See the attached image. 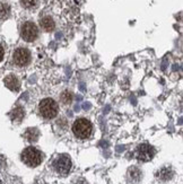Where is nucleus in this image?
<instances>
[{
	"label": "nucleus",
	"instance_id": "1a4fd4ad",
	"mask_svg": "<svg viewBox=\"0 0 183 184\" xmlns=\"http://www.w3.org/2000/svg\"><path fill=\"white\" fill-rule=\"evenodd\" d=\"M40 25L41 27L46 32H51L54 29V22L51 17H44L42 18L41 22H40Z\"/></svg>",
	"mask_w": 183,
	"mask_h": 184
},
{
	"label": "nucleus",
	"instance_id": "dca6fc26",
	"mask_svg": "<svg viewBox=\"0 0 183 184\" xmlns=\"http://www.w3.org/2000/svg\"><path fill=\"white\" fill-rule=\"evenodd\" d=\"M73 97H71V94L68 93V92H63L62 93V96H61V101H62L63 104H69L70 102H71Z\"/></svg>",
	"mask_w": 183,
	"mask_h": 184
},
{
	"label": "nucleus",
	"instance_id": "f8f14e48",
	"mask_svg": "<svg viewBox=\"0 0 183 184\" xmlns=\"http://www.w3.org/2000/svg\"><path fill=\"white\" fill-rule=\"evenodd\" d=\"M157 176H158V178L161 181H169L173 176V172L171 170H169V168H163L157 174Z\"/></svg>",
	"mask_w": 183,
	"mask_h": 184
},
{
	"label": "nucleus",
	"instance_id": "f03ea898",
	"mask_svg": "<svg viewBox=\"0 0 183 184\" xmlns=\"http://www.w3.org/2000/svg\"><path fill=\"white\" fill-rule=\"evenodd\" d=\"M22 159L27 166L36 167L42 162V155L36 148L34 147H28L22 154Z\"/></svg>",
	"mask_w": 183,
	"mask_h": 184
},
{
	"label": "nucleus",
	"instance_id": "423d86ee",
	"mask_svg": "<svg viewBox=\"0 0 183 184\" xmlns=\"http://www.w3.org/2000/svg\"><path fill=\"white\" fill-rule=\"evenodd\" d=\"M54 167L58 173L63 174V175L68 174L71 168V160H70L69 156H67V155L59 156L54 162Z\"/></svg>",
	"mask_w": 183,
	"mask_h": 184
},
{
	"label": "nucleus",
	"instance_id": "2eb2a0df",
	"mask_svg": "<svg viewBox=\"0 0 183 184\" xmlns=\"http://www.w3.org/2000/svg\"><path fill=\"white\" fill-rule=\"evenodd\" d=\"M38 0H22V5L25 8H33L36 6Z\"/></svg>",
	"mask_w": 183,
	"mask_h": 184
},
{
	"label": "nucleus",
	"instance_id": "f257e3e1",
	"mask_svg": "<svg viewBox=\"0 0 183 184\" xmlns=\"http://www.w3.org/2000/svg\"><path fill=\"white\" fill-rule=\"evenodd\" d=\"M93 130L92 123L86 119H78L75 121L73 125V131L77 138L79 139H86L90 135Z\"/></svg>",
	"mask_w": 183,
	"mask_h": 184
},
{
	"label": "nucleus",
	"instance_id": "20e7f679",
	"mask_svg": "<svg viewBox=\"0 0 183 184\" xmlns=\"http://www.w3.org/2000/svg\"><path fill=\"white\" fill-rule=\"evenodd\" d=\"M38 35V29L36 27V25L32 22H27L23 25L22 27V37L24 38L25 41L27 42H33L36 40Z\"/></svg>",
	"mask_w": 183,
	"mask_h": 184
},
{
	"label": "nucleus",
	"instance_id": "6e6552de",
	"mask_svg": "<svg viewBox=\"0 0 183 184\" xmlns=\"http://www.w3.org/2000/svg\"><path fill=\"white\" fill-rule=\"evenodd\" d=\"M5 85L7 88H9L13 92H18L19 90V87H21V84H19V80L17 79V77H15L14 75H9L5 78Z\"/></svg>",
	"mask_w": 183,
	"mask_h": 184
},
{
	"label": "nucleus",
	"instance_id": "7ed1b4c3",
	"mask_svg": "<svg viewBox=\"0 0 183 184\" xmlns=\"http://www.w3.org/2000/svg\"><path fill=\"white\" fill-rule=\"evenodd\" d=\"M58 104L51 98H45L40 103V113L45 119H53L58 114Z\"/></svg>",
	"mask_w": 183,
	"mask_h": 184
},
{
	"label": "nucleus",
	"instance_id": "f3484780",
	"mask_svg": "<svg viewBox=\"0 0 183 184\" xmlns=\"http://www.w3.org/2000/svg\"><path fill=\"white\" fill-rule=\"evenodd\" d=\"M2 58H4V49H2V46L0 45V61L2 60Z\"/></svg>",
	"mask_w": 183,
	"mask_h": 184
},
{
	"label": "nucleus",
	"instance_id": "4468645a",
	"mask_svg": "<svg viewBox=\"0 0 183 184\" xmlns=\"http://www.w3.org/2000/svg\"><path fill=\"white\" fill-rule=\"evenodd\" d=\"M10 13V7L7 4H2L0 2V19L8 17V15Z\"/></svg>",
	"mask_w": 183,
	"mask_h": 184
},
{
	"label": "nucleus",
	"instance_id": "6ab92c4d",
	"mask_svg": "<svg viewBox=\"0 0 183 184\" xmlns=\"http://www.w3.org/2000/svg\"><path fill=\"white\" fill-rule=\"evenodd\" d=\"M0 183H1V181H0Z\"/></svg>",
	"mask_w": 183,
	"mask_h": 184
},
{
	"label": "nucleus",
	"instance_id": "a211bd4d",
	"mask_svg": "<svg viewBox=\"0 0 183 184\" xmlns=\"http://www.w3.org/2000/svg\"><path fill=\"white\" fill-rule=\"evenodd\" d=\"M4 163H5L4 157H1V156H0V167H1V166H2V165H4Z\"/></svg>",
	"mask_w": 183,
	"mask_h": 184
},
{
	"label": "nucleus",
	"instance_id": "39448f33",
	"mask_svg": "<svg viewBox=\"0 0 183 184\" xmlns=\"http://www.w3.org/2000/svg\"><path fill=\"white\" fill-rule=\"evenodd\" d=\"M154 154H155L154 148L147 143L140 145L136 150V157L140 162H149L154 157Z\"/></svg>",
	"mask_w": 183,
	"mask_h": 184
},
{
	"label": "nucleus",
	"instance_id": "9b49d317",
	"mask_svg": "<svg viewBox=\"0 0 183 184\" xmlns=\"http://www.w3.org/2000/svg\"><path fill=\"white\" fill-rule=\"evenodd\" d=\"M129 175H130L131 182H133V183H138L140 177H141V173H140V170L137 167H131L129 170Z\"/></svg>",
	"mask_w": 183,
	"mask_h": 184
},
{
	"label": "nucleus",
	"instance_id": "0eeeda50",
	"mask_svg": "<svg viewBox=\"0 0 183 184\" xmlns=\"http://www.w3.org/2000/svg\"><path fill=\"white\" fill-rule=\"evenodd\" d=\"M31 60V53L27 49L24 48H19L15 51L14 53V61L17 66H26Z\"/></svg>",
	"mask_w": 183,
	"mask_h": 184
},
{
	"label": "nucleus",
	"instance_id": "ddd939ff",
	"mask_svg": "<svg viewBox=\"0 0 183 184\" xmlns=\"http://www.w3.org/2000/svg\"><path fill=\"white\" fill-rule=\"evenodd\" d=\"M10 116L14 121H21L22 119H23V116H24V111H23V108H15L14 111L11 112Z\"/></svg>",
	"mask_w": 183,
	"mask_h": 184
},
{
	"label": "nucleus",
	"instance_id": "9d476101",
	"mask_svg": "<svg viewBox=\"0 0 183 184\" xmlns=\"http://www.w3.org/2000/svg\"><path fill=\"white\" fill-rule=\"evenodd\" d=\"M25 138L30 141V143H33V141H36L38 139V129H27L26 132H25Z\"/></svg>",
	"mask_w": 183,
	"mask_h": 184
}]
</instances>
